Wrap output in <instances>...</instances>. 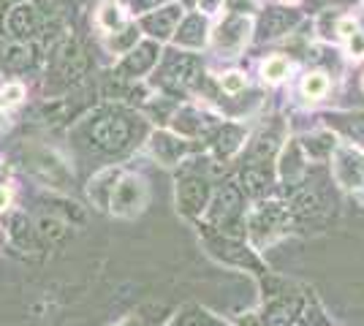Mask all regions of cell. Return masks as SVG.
Segmentation results:
<instances>
[{
  "label": "cell",
  "mask_w": 364,
  "mask_h": 326,
  "mask_svg": "<svg viewBox=\"0 0 364 326\" xmlns=\"http://www.w3.org/2000/svg\"><path fill=\"white\" fill-rule=\"evenodd\" d=\"M174 22H177V9H166V11H161V14L147 16V19H144V28H147L152 36H158V38H166V36H171Z\"/></svg>",
  "instance_id": "cell-15"
},
{
  "label": "cell",
  "mask_w": 364,
  "mask_h": 326,
  "mask_svg": "<svg viewBox=\"0 0 364 326\" xmlns=\"http://www.w3.org/2000/svg\"><path fill=\"white\" fill-rule=\"evenodd\" d=\"M6 204H9V190H6V188H0V210H3Z\"/></svg>",
  "instance_id": "cell-34"
},
{
  "label": "cell",
  "mask_w": 364,
  "mask_h": 326,
  "mask_svg": "<svg viewBox=\"0 0 364 326\" xmlns=\"http://www.w3.org/2000/svg\"><path fill=\"white\" fill-rule=\"evenodd\" d=\"M240 207H242V193L237 185H223L218 193H215L213 204H210V223L213 226H226L234 217L240 215Z\"/></svg>",
  "instance_id": "cell-4"
},
{
  "label": "cell",
  "mask_w": 364,
  "mask_h": 326,
  "mask_svg": "<svg viewBox=\"0 0 364 326\" xmlns=\"http://www.w3.org/2000/svg\"><path fill=\"white\" fill-rule=\"evenodd\" d=\"M134 139V125L120 114H104L90 123V141L104 153H122Z\"/></svg>",
  "instance_id": "cell-1"
},
{
  "label": "cell",
  "mask_w": 364,
  "mask_h": 326,
  "mask_svg": "<svg viewBox=\"0 0 364 326\" xmlns=\"http://www.w3.org/2000/svg\"><path fill=\"white\" fill-rule=\"evenodd\" d=\"M185 150H188V144L182 139L168 136V134H155V136H152V153L161 158L166 166H174V163L185 156Z\"/></svg>",
  "instance_id": "cell-7"
},
{
  "label": "cell",
  "mask_w": 364,
  "mask_h": 326,
  "mask_svg": "<svg viewBox=\"0 0 364 326\" xmlns=\"http://www.w3.org/2000/svg\"><path fill=\"white\" fill-rule=\"evenodd\" d=\"M353 123H340V128L348 134V136H353L356 141H364V117H350Z\"/></svg>",
  "instance_id": "cell-28"
},
{
  "label": "cell",
  "mask_w": 364,
  "mask_h": 326,
  "mask_svg": "<svg viewBox=\"0 0 364 326\" xmlns=\"http://www.w3.org/2000/svg\"><path fill=\"white\" fill-rule=\"evenodd\" d=\"M136 41V31H125V36H120L117 41H112V47H117V49H125V47H131Z\"/></svg>",
  "instance_id": "cell-31"
},
{
  "label": "cell",
  "mask_w": 364,
  "mask_h": 326,
  "mask_svg": "<svg viewBox=\"0 0 364 326\" xmlns=\"http://www.w3.org/2000/svg\"><path fill=\"white\" fill-rule=\"evenodd\" d=\"M120 22H122L120 9H117V6H107V9H104V14H101V25H104L107 31H114Z\"/></svg>",
  "instance_id": "cell-27"
},
{
  "label": "cell",
  "mask_w": 364,
  "mask_h": 326,
  "mask_svg": "<svg viewBox=\"0 0 364 326\" xmlns=\"http://www.w3.org/2000/svg\"><path fill=\"white\" fill-rule=\"evenodd\" d=\"M210 202V188L198 177H185L177 185V207L185 215H201Z\"/></svg>",
  "instance_id": "cell-3"
},
{
  "label": "cell",
  "mask_w": 364,
  "mask_h": 326,
  "mask_svg": "<svg viewBox=\"0 0 364 326\" xmlns=\"http://www.w3.org/2000/svg\"><path fill=\"white\" fill-rule=\"evenodd\" d=\"M213 321L207 313H201V310H188L185 315H180L177 321H174V326H207Z\"/></svg>",
  "instance_id": "cell-26"
},
{
  "label": "cell",
  "mask_w": 364,
  "mask_h": 326,
  "mask_svg": "<svg viewBox=\"0 0 364 326\" xmlns=\"http://www.w3.org/2000/svg\"><path fill=\"white\" fill-rule=\"evenodd\" d=\"M215 256L226 259V261H237V264H247V266H256V259L247 253V250L240 245V242H231V239H218L213 242Z\"/></svg>",
  "instance_id": "cell-11"
},
{
  "label": "cell",
  "mask_w": 364,
  "mask_h": 326,
  "mask_svg": "<svg viewBox=\"0 0 364 326\" xmlns=\"http://www.w3.org/2000/svg\"><path fill=\"white\" fill-rule=\"evenodd\" d=\"M334 174L346 188H359L364 183V156L353 147H340Z\"/></svg>",
  "instance_id": "cell-5"
},
{
  "label": "cell",
  "mask_w": 364,
  "mask_h": 326,
  "mask_svg": "<svg viewBox=\"0 0 364 326\" xmlns=\"http://www.w3.org/2000/svg\"><path fill=\"white\" fill-rule=\"evenodd\" d=\"M41 229L38 232L44 234L49 242H55V239H60V237H65V223H60V220H55V217H41V223H38Z\"/></svg>",
  "instance_id": "cell-23"
},
{
  "label": "cell",
  "mask_w": 364,
  "mask_h": 326,
  "mask_svg": "<svg viewBox=\"0 0 364 326\" xmlns=\"http://www.w3.org/2000/svg\"><path fill=\"white\" fill-rule=\"evenodd\" d=\"M277 150V136L274 134H261L253 147V158H272Z\"/></svg>",
  "instance_id": "cell-22"
},
{
  "label": "cell",
  "mask_w": 364,
  "mask_h": 326,
  "mask_svg": "<svg viewBox=\"0 0 364 326\" xmlns=\"http://www.w3.org/2000/svg\"><path fill=\"white\" fill-rule=\"evenodd\" d=\"M168 82L171 85H177V87H191V85H196L198 82V60L196 58H180V60L171 63V68H168Z\"/></svg>",
  "instance_id": "cell-8"
},
{
  "label": "cell",
  "mask_w": 364,
  "mask_h": 326,
  "mask_svg": "<svg viewBox=\"0 0 364 326\" xmlns=\"http://www.w3.org/2000/svg\"><path fill=\"white\" fill-rule=\"evenodd\" d=\"M245 38H247V19H231L226 28H220V36H218L220 47H231V49L240 47Z\"/></svg>",
  "instance_id": "cell-16"
},
{
  "label": "cell",
  "mask_w": 364,
  "mask_h": 326,
  "mask_svg": "<svg viewBox=\"0 0 364 326\" xmlns=\"http://www.w3.org/2000/svg\"><path fill=\"white\" fill-rule=\"evenodd\" d=\"M117 326H141L136 321V318H128V321H122V324H117Z\"/></svg>",
  "instance_id": "cell-35"
},
{
  "label": "cell",
  "mask_w": 364,
  "mask_h": 326,
  "mask_svg": "<svg viewBox=\"0 0 364 326\" xmlns=\"http://www.w3.org/2000/svg\"><path fill=\"white\" fill-rule=\"evenodd\" d=\"M242 185L250 196H264L269 190V174L261 166H247L242 171Z\"/></svg>",
  "instance_id": "cell-13"
},
{
  "label": "cell",
  "mask_w": 364,
  "mask_h": 326,
  "mask_svg": "<svg viewBox=\"0 0 364 326\" xmlns=\"http://www.w3.org/2000/svg\"><path fill=\"white\" fill-rule=\"evenodd\" d=\"M337 31L343 33V36H353V33H356V22H353V19H343V22H340V28H337Z\"/></svg>",
  "instance_id": "cell-33"
},
{
  "label": "cell",
  "mask_w": 364,
  "mask_h": 326,
  "mask_svg": "<svg viewBox=\"0 0 364 326\" xmlns=\"http://www.w3.org/2000/svg\"><path fill=\"white\" fill-rule=\"evenodd\" d=\"M242 326H258V324H256V321H245Z\"/></svg>",
  "instance_id": "cell-36"
},
{
  "label": "cell",
  "mask_w": 364,
  "mask_h": 326,
  "mask_svg": "<svg viewBox=\"0 0 364 326\" xmlns=\"http://www.w3.org/2000/svg\"><path fill=\"white\" fill-rule=\"evenodd\" d=\"M180 41L188 47H198L204 41V19L201 16H191L185 25H182Z\"/></svg>",
  "instance_id": "cell-18"
},
{
  "label": "cell",
  "mask_w": 364,
  "mask_h": 326,
  "mask_svg": "<svg viewBox=\"0 0 364 326\" xmlns=\"http://www.w3.org/2000/svg\"><path fill=\"white\" fill-rule=\"evenodd\" d=\"M302 174H304L302 161L296 158V147H291L289 153H286V161H283V177H286V183H289V185H296Z\"/></svg>",
  "instance_id": "cell-20"
},
{
  "label": "cell",
  "mask_w": 364,
  "mask_h": 326,
  "mask_svg": "<svg viewBox=\"0 0 364 326\" xmlns=\"http://www.w3.org/2000/svg\"><path fill=\"white\" fill-rule=\"evenodd\" d=\"M296 313H299V302H296V299H280V302H272V305L264 310V324L289 326Z\"/></svg>",
  "instance_id": "cell-9"
},
{
  "label": "cell",
  "mask_w": 364,
  "mask_h": 326,
  "mask_svg": "<svg viewBox=\"0 0 364 326\" xmlns=\"http://www.w3.org/2000/svg\"><path fill=\"white\" fill-rule=\"evenodd\" d=\"M117 174L120 171H101L95 180L90 183V199L98 207H109V199H112V190H114V183H117Z\"/></svg>",
  "instance_id": "cell-10"
},
{
  "label": "cell",
  "mask_w": 364,
  "mask_h": 326,
  "mask_svg": "<svg viewBox=\"0 0 364 326\" xmlns=\"http://www.w3.org/2000/svg\"><path fill=\"white\" fill-rule=\"evenodd\" d=\"M280 220H283V207H280V204H267V207H261L256 212V217H253V229H256L258 234H267V232H272Z\"/></svg>",
  "instance_id": "cell-17"
},
{
  "label": "cell",
  "mask_w": 364,
  "mask_h": 326,
  "mask_svg": "<svg viewBox=\"0 0 364 326\" xmlns=\"http://www.w3.org/2000/svg\"><path fill=\"white\" fill-rule=\"evenodd\" d=\"M296 22V14L294 11H283V9H269L267 16H264V36L267 38H274L280 33H286Z\"/></svg>",
  "instance_id": "cell-12"
},
{
  "label": "cell",
  "mask_w": 364,
  "mask_h": 326,
  "mask_svg": "<svg viewBox=\"0 0 364 326\" xmlns=\"http://www.w3.org/2000/svg\"><path fill=\"white\" fill-rule=\"evenodd\" d=\"M155 60V47L152 44H144V47H139L136 52H131L128 55V60L122 63V71L125 74H141V71H147Z\"/></svg>",
  "instance_id": "cell-14"
},
{
  "label": "cell",
  "mask_w": 364,
  "mask_h": 326,
  "mask_svg": "<svg viewBox=\"0 0 364 326\" xmlns=\"http://www.w3.org/2000/svg\"><path fill=\"white\" fill-rule=\"evenodd\" d=\"M294 207H296V212L299 215H313V212H318L321 207V196L316 193V190H302L299 196H296V202H294Z\"/></svg>",
  "instance_id": "cell-21"
},
{
  "label": "cell",
  "mask_w": 364,
  "mask_h": 326,
  "mask_svg": "<svg viewBox=\"0 0 364 326\" xmlns=\"http://www.w3.org/2000/svg\"><path fill=\"white\" fill-rule=\"evenodd\" d=\"M6 234L19 250H38V232L33 229L31 217L25 212H9L6 217Z\"/></svg>",
  "instance_id": "cell-6"
},
{
  "label": "cell",
  "mask_w": 364,
  "mask_h": 326,
  "mask_svg": "<svg viewBox=\"0 0 364 326\" xmlns=\"http://www.w3.org/2000/svg\"><path fill=\"white\" fill-rule=\"evenodd\" d=\"M286 71H289V63L283 60V58H272V60H267V65H264V77L272 79V82L286 77Z\"/></svg>",
  "instance_id": "cell-25"
},
{
  "label": "cell",
  "mask_w": 364,
  "mask_h": 326,
  "mask_svg": "<svg viewBox=\"0 0 364 326\" xmlns=\"http://www.w3.org/2000/svg\"><path fill=\"white\" fill-rule=\"evenodd\" d=\"M240 141H242V131L240 128H234V125H223V131L218 134V153L220 156H228V153H234L237 147H240Z\"/></svg>",
  "instance_id": "cell-19"
},
{
  "label": "cell",
  "mask_w": 364,
  "mask_h": 326,
  "mask_svg": "<svg viewBox=\"0 0 364 326\" xmlns=\"http://www.w3.org/2000/svg\"><path fill=\"white\" fill-rule=\"evenodd\" d=\"M147 204V185L141 177H122L120 183H114L109 210L120 217H134L144 210Z\"/></svg>",
  "instance_id": "cell-2"
},
{
  "label": "cell",
  "mask_w": 364,
  "mask_h": 326,
  "mask_svg": "<svg viewBox=\"0 0 364 326\" xmlns=\"http://www.w3.org/2000/svg\"><path fill=\"white\" fill-rule=\"evenodd\" d=\"M207 326H218V324H215V321H210V324H207Z\"/></svg>",
  "instance_id": "cell-37"
},
{
  "label": "cell",
  "mask_w": 364,
  "mask_h": 326,
  "mask_svg": "<svg viewBox=\"0 0 364 326\" xmlns=\"http://www.w3.org/2000/svg\"><path fill=\"white\" fill-rule=\"evenodd\" d=\"M19 98H22V87L19 85H11V87L3 90V104H16Z\"/></svg>",
  "instance_id": "cell-30"
},
{
  "label": "cell",
  "mask_w": 364,
  "mask_h": 326,
  "mask_svg": "<svg viewBox=\"0 0 364 326\" xmlns=\"http://www.w3.org/2000/svg\"><path fill=\"white\" fill-rule=\"evenodd\" d=\"M223 90L226 93H240V90H245V77L242 74H226L223 77Z\"/></svg>",
  "instance_id": "cell-29"
},
{
  "label": "cell",
  "mask_w": 364,
  "mask_h": 326,
  "mask_svg": "<svg viewBox=\"0 0 364 326\" xmlns=\"http://www.w3.org/2000/svg\"><path fill=\"white\" fill-rule=\"evenodd\" d=\"M326 87H329V82L321 74H313V77L304 79V95L307 98H321V95L326 93Z\"/></svg>",
  "instance_id": "cell-24"
},
{
  "label": "cell",
  "mask_w": 364,
  "mask_h": 326,
  "mask_svg": "<svg viewBox=\"0 0 364 326\" xmlns=\"http://www.w3.org/2000/svg\"><path fill=\"white\" fill-rule=\"evenodd\" d=\"M350 52H353L356 58H362L364 55V36H359V33H353V36H350Z\"/></svg>",
  "instance_id": "cell-32"
}]
</instances>
